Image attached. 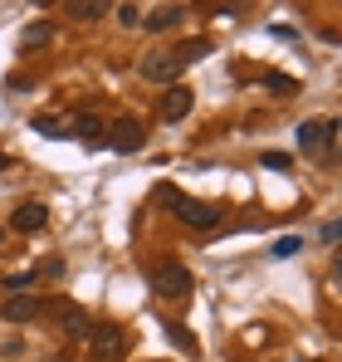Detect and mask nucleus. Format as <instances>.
<instances>
[{"label": "nucleus", "instance_id": "obj_1", "mask_svg": "<svg viewBox=\"0 0 342 362\" xmlns=\"http://www.w3.org/2000/svg\"><path fill=\"white\" fill-rule=\"evenodd\" d=\"M152 201H157V206H167V211H176V221H181V226H191V230H216V226H220V211H216L211 201L181 196L171 181H162V186L152 191Z\"/></svg>", "mask_w": 342, "mask_h": 362}, {"label": "nucleus", "instance_id": "obj_2", "mask_svg": "<svg viewBox=\"0 0 342 362\" xmlns=\"http://www.w3.org/2000/svg\"><path fill=\"white\" fill-rule=\"evenodd\" d=\"M147 284H152V294H157V299H191V294H196L191 269H186V264H176V259L152 264V269H147Z\"/></svg>", "mask_w": 342, "mask_h": 362}, {"label": "nucleus", "instance_id": "obj_3", "mask_svg": "<svg viewBox=\"0 0 342 362\" xmlns=\"http://www.w3.org/2000/svg\"><path fill=\"white\" fill-rule=\"evenodd\" d=\"M142 142H147V127L137 118H117L113 127H103V147H113L122 157H132V152H142Z\"/></svg>", "mask_w": 342, "mask_h": 362}, {"label": "nucleus", "instance_id": "obj_4", "mask_svg": "<svg viewBox=\"0 0 342 362\" xmlns=\"http://www.w3.org/2000/svg\"><path fill=\"white\" fill-rule=\"evenodd\" d=\"M88 343H93L98 362H117L127 353V328L122 323H98V328H88Z\"/></svg>", "mask_w": 342, "mask_h": 362}, {"label": "nucleus", "instance_id": "obj_5", "mask_svg": "<svg viewBox=\"0 0 342 362\" xmlns=\"http://www.w3.org/2000/svg\"><path fill=\"white\" fill-rule=\"evenodd\" d=\"M49 226V206L45 201H25V206H15V216H10V230H20V235H35V230H45Z\"/></svg>", "mask_w": 342, "mask_h": 362}, {"label": "nucleus", "instance_id": "obj_6", "mask_svg": "<svg viewBox=\"0 0 342 362\" xmlns=\"http://www.w3.org/2000/svg\"><path fill=\"white\" fill-rule=\"evenodd\" d=\"M142 78H147V83H167V88H176L181 59H176V54H147V59H142Z\"/></svg>", "mask_w": 342, "mask_h": 362}, {"label": "nucleus", "instance_id": "obj_7", "mask_svg": "<svg viewBox=\"0 0 342 362\" xmlns=\"http://www.w3.org/2000/svg\"><path fill=\"white\" fill-rule=\"evenodd\" d=\"M45 313V299L40 294H10V299L0 303V318L5 323H30V318H40Z\"/></svg>", "mask_w": 342, "mask_h": 362}, {"label": "nucleus", "instance_id": "obj_8", "mask_svg": "<svg viewBox=\"0 0 342 362\" xmlns=\"http://www.w3.org/2000/svg\"><path fill=\"white\" fill-rule=\"evenodd\" d=\"M54 313H59V333L64 338H73V343H88V313L78 308V303H54Z\"/></svg>", "mask_w": 342, "mask_h": 362}, {"label": "nucleus", "instance_id": "obj_9", "mask_svg": "<svg viewBox=\"0 0 342 362\" xmlns=\"http://www.w3.org/2000/svg\"><path fill=\"white\" fill-rule=\"evenodd\" d=\"M69 137H78V142H88V147H103V118H98L93 108H83L78 118L69 122Z\"/></svg>", "mask_w": 342, "mask_h": 362}, {"label": "nucleus", "instance_id": "obj_10", "mask_svg": "<svg viewBox=\"0 0 342 362\" xmlns=\"http://www.w3.org/2000/svg\"><path fill=\"white\" fill-rule=\"evenodd\" d=\"M191 103H196V93L176 83V88H167V98H162V118H167V122H181L186 113H191Z\"/></svg>", "mask_w": 342, "mask_h": 362}, {"label": "nucleus", "instance_id": "obj_11", "mask_svg": "<svg viewBox=\"0 0 342 362\" xmlns=\"http://www.w3.org/2000/svg\"><path fill=\"white\" fill-rule=\"evenodd\" d=\"M181 15H186L181 5H157L152 15H142V25H147V30H171V25H176Z\"/></svg>", "mask_w": 342, "mask_h": 362}, {"label": "nucleus", "instance_id": "obj_12", "mask_svg": "<svg viewBox=\"0 0 342 362\" xmlns=\"http://www.w3.org/2000/svg\"><path fill=\"white\" fill-rule=\"evenodd\" d=\"M49 40H54V25H49V20H35V25H25L20 49H35V45H49Z\"/></svg>", "mask_w": 342, "mask_h": 362}, {"label": "nucleus", "instance_id": "obj_13", "mask_svg": "<svg viewBox=\"0 0 342 362\" xmlns=\"http://www.w3.org/2000/svg\"><path fill=\"white\" fill-rule=\"evenodd\" d=\"M69 15H73V20H103L108 5H103V0H78V5H69Z\"/></svg>", "mask_w": 342, "mask_h": 362}, {"label": "nucleus", "instance_id": "obj_14", "mask_svg": "<svg viewBox=\"0 0 342 362\" xmlns=\"http://www.w3.org/2000/svg\"><path fill=\"white\" fill-rule=\"evenodd\" d=\"M167 333H171V343H176V348H181V353H191V358H196V353H201V343H196V338H191V328H186V323H171Z\"/></svg>", "mask_w": 342, "mask_h": 362}, {"label": "nucleus", "instance_id": "obj_15", "mask_svg": "<svg viewBox=\"0 0 342 362\" xmlns=\"http://www.w3.org/2000/svg\"><path fill=\"white\" fill-rule=\"evenodd\" d=\"M201 54H211V40H186V45L176 49V59H181V69H186V64H196Z\"/></svg>", "mask_w": 342, "mask_h": 362}, {"label": "nucleus", "instance_id": "obj_16", "mask_svg": "<svg viewBox=\"0 0 342 362\" xmlns=\"http://www.w3.org/2000/svg\"><path fill=\"white\" fill-rule=\"evenodd\" d=\"M298 250H303V235H284V240L269 245V259H293Z\"/></svg>", "mask_w": 342, "mask_h": 362}, {"label": "nucleus", "instance_id": "obj_17", "mask_svg": "<svg viewBox=\"0 0 342 362\" xmlns=\"http://www.w3.org/2000/svg\"><path fill=\"white\" fill-rule=\"evenodd\" d=\"M30 127H35L40 137H69V122H64V118H35Z\"/></svg>", "mask_w": 342, "mask_h": 362}, {"label": "nucleus", "instance_id": "obj_18", "mask_svg": "<svg viewBox=\"0 0 342 362\" xmlns=\"http://www.w3.org/2000/svg\"><path fill=\"white\" fill-rule=\"evenodd\" d=\"M0 289H10V294H25V289H35V269H20V274L0 279Z\"/></svg>", "mask_w": 342, "mask_h": 362}, {"label": "nucleus", "instance_id": "obj_19", "mask_svg": "<svg viewBox=\"0 0 342 362\" xmlns=\"http://www.w3.org/2000/svg\"><path fill=\"white\" fill-rule=\"evenodd\" d=\"M264 88H274V93H293L298 83H293L288 74H269V78H264Z\"/></svg>", "mask_w": 342, "mask_h": 362}, {"label": "nucleus", "instance_id": "obj_20", "mask_svg": "<svg viewBox=\"0 0 342 362\" xmlns=\"http://www.w3.org/2000/svg\"><path fill=\"white\" fill-rule=\"evenodd\" d=\"M117 25H127V30L142 25V10H137V5H117Z\"/></svg>", "mask_w": 342, "mask_h": 362}, {"label": "nucleus", "instance_id": "obj_21", "mask_svg": "<svg viewBox=\"0 0 342 362\" xmlns=\"http://www.w3.org/2000/svg\"><path fill=\"white\" fill-rule=\"evenodd\" d=\"M259 162H264L269 172H288V152H264Z\"/></svg>", "mask_w": 342, "mask_h": 362}, {"label": "nucleus", "instance_id": "obj_22", "mask_svg": "<svg viewBox=\"0 0 342 362\" xmlns=\"http://www.w3.org/2000/svg\"><path fill=\"white\" fill-rule=\"evenodd\" d=\"M318 235H323V245H338V235H342V226H338V221H328V226H323V230H318Z\"/></svg>", "mask_w": 342, "mask_h": 362}, {"label": "nucleus", "instance_id": "obj_23", "mask_svg": "<svg viewBox=\"0 0 342 362\" xmlns=\"http://www.w3.org/2000/svg\"><path fill=\"white\" fill-rule=\"evenodd\" d=\"M40 274H49V279H59V274H64V259H45V269H40Z\"/></svg>", "mask_w": 342, "mask_h": 362}, {"label": "nucleus", "instance_id": "obj_24", "mask_svg": "<svg viewBox=\"0 0 342 362\" xmlns=\"http://www.w3.org/2000/svg\"><path fill=\"white\" fill-rule=\"evenodd\" d=\"M0 172H10V157H5V152H0Z\"/></svg>", "mask_w": 342, "mask_h": 362}, {"label": "nucleus", "instance_id": "obj_25", "mask_svg": "<svg viewBox=\"0 0 342 362\" xmlns=\"http://www.w3.org/2000/svg\"><path fill=\"white\" fill-rule=\"evenodd\" d=\"M0 240H5V226H0Z\"/></svg>", "mask_w": 342, "mask_h": 362}]
</instances>
